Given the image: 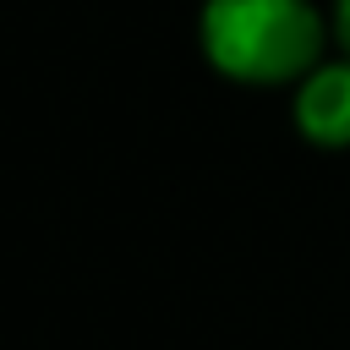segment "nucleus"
<instances>
[{"mask_svg":"<svg viewBox=\"0 0 350 350\" xmlns=\"http://www.w3.org/2000/svg\"><path fill=\"white\" fill-rule=\"evenodd\" d=\"M295 126L317 148H350V55L317 60L295 82Z\"/></svg>","mask_w":350,"mask_h":350,"instance_id":"obj_2","label":"nucleus"},{"mask_svg":"<svg viewBox=\"0 0 350 350\" xmlns=\"http://www.w3.org/2000/svg\"><path fill=\"white\" fill-rule=\"evenodd\" d=\"M197 38L213 71L252 88L301 82L323 60V16L306 0H208Z\"/></svg>","mask_w":350,"mask_h":350,"instance_id":"obj_1","label":"nucleus"},{"mask_svg":"<svg viewBox=\"0 0 350 350\" xmlns=\"http://www.w3.org/2000/svg\"><path fill=\"white\" fill-rule=\"evenodd\" d=\"M334 33H339V44L350 55V0H334Z\"/></svg>","mask_w":350,"mask_h":350,"instance_id":"obj_3","label":"nucleus"}]
</instances>
